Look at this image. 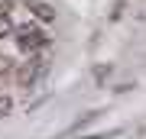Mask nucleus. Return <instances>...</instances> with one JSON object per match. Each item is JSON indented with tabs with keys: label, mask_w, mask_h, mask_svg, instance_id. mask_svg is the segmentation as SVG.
Instances as JSON below:
<instances>
[{
	"label": "nucleus",
	"mask_w": 146,
	"mask_h": 139,
	"mask_svg": "<svg viewBox=\"0 0 146 139\" xmlns=\"http://www.w3.org/2000/svg\"><path fill=\"white\" fill-rule=\"evenodd\" d=\"M16 42H20L23 52H36V49H46L49 45V36L42 29H36V26H23V29H13Z\"/></svg>",
	"instance_id": "f257e3e1"
},
{
	"label": "nucleus",
	"mask_w": 146,
	"mask_h": 139,
	"mask_svg": "<svg viewBox=\"0 0 146 139\" xmlns=\"http://www.w3.org/2000/svg\"><path fill=\"white\" fill-rule=\"evenodd\" d=\"M46 68H49V65L42 62V58H36V65H26V68H23V71H20V81L26 84V88H33V84H36L39 78L46 74Z\"/></svg>",
	"instance_id": "f03ea898"
},
{
	"label": "nucleus",
	"mask_w": 146,
	"mask_h": 139,
	"mask_svg": "<svg viewBox=\"0 0 146 139\" xmlns=\"http://www.w3.org/2000/svg\"><path fill=\"white\" fill-rule=\"evenodd\" d=\"M29 10H33V16H39L42 23H52L55 20V10L49 3H29Z\"/></svg>",
	"instance_id": "7ed1b4c3"
},
{
	"label": "nucleus",
	"mask_w": 146,
	"mask_h": 139,
	"mask_svg": "<svg viewBox=\"0 0 146 139\" xmlns=\"http://www.w3.org/2000/svg\"><path fill=\"white\" fill-rule=\"evenodd\" d=\"M13 29H16V26H13V20H10L3 10H0V39H3V36H13Z\"/></svg>",
	"instance_id": "20e7f679"
},
{
	"label": "nucleus",
	"mask_w": 146,
	"mask_h": 139,
	"mask_svg": "<svg viewBox=\"0 0 146 139\" xmlns=\"http://www.w3.org/2000/svg\"><path fill=\"white\" fill-rule=\"evenodd\" d=\"M13 110V97H7V94H0V117H7Z\"/></svg>",
	"instance_id": "39448f33"
}]
</instances>
